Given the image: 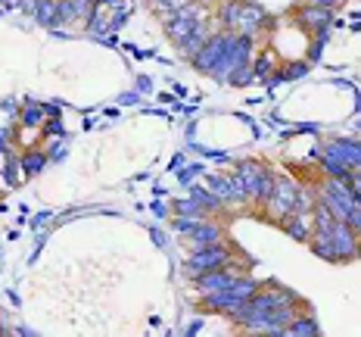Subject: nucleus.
<instances>
[{"label":"nucleus","mask_w":361,"mask_h":337,"mask_svg":"<svg viewBox=\"0 0 361 337\" xmlns=\"http://www.w3.org/2000/svg\"><path fill=\"white\" fill-rule=\"evenodd\" d=\"M237 178H240V184H243V191L250 194V197L259 200V203H265L271 187H274V175H271L262 162H252V160L250 162H240Z\"/></svg>","instance_id":"1"},{"label":"nucleus","mask_w":361,"mask_h":337,"mask_svg":"<svg viewBox=\"0 0 361 337\" xmlns=\"http://www.w3.org/2000/svg\"><path fill=\"white\" fill-rule=\"evenodd\" d=\"M296 194H299V184L293 182V178H274V187H271V194L265 200L271 219L274 222L287 219V215L293 213V206H296Z\"/></svg>","instance_id":"2"},{"label":"nucleus","mask_w":361,"mask_h":337,"mask_svg":"<svg viewBox=\"0 0 361 337\" xmlns=\"http://www.w3.org/2000/svg\"><path fill=\"white\" fill-rule=\"evenodd\" d=\"M231 35H234V32H228V28H224V32H218V35H209V41L202 44V47L197 50V57H193V66H197L200 72H209V75H212L215 66L221 63L224 50H228Z\"/></svg>","instance_id":"3"},{"label":"nucleus","mask_w":361,"mask_h":337,"mask_svg":"<svg viewBox=\"0 0 361 337\" xmlns=\"http://www.w3.org/2000/svg\"><path fill=\"white\" fill-rule=\"evenodd\" d=\"M228 262H231V253L221 247V241H218V244L193 250V256L187 259V266H190L193 275H200V272H212V268H224Z\"/></svg>","instance_id":"4"},{"label":"nucleus","mask_w":361,"mask_h":337,"mask_svg":"<svg viewBox=\"0 0 361 337\" xmlns=\"http://www.w3.org/2000/svg\"><path fill=\"white\" fill-rule=\"evenodd\" d=\"M330 241H334V250H336V259H352L358 256V244H355V231L349 228L345 222L336 219L334 228H330Z\"/></svg>","instance_id":"5"},{"label":"nucleus","mask_w":361,"mask_h":337,"mask_svg":"<svg viewBox=\"0 0 361 337\" xmlns=\"http://www.w3.org/2000/svg\"><path fill=\"white\" fill-rule=\"evenodd\" d=\"M237 278H240V275L228 272V266H224V268H212V272H200L197 275V288L202 290V294H215V290L234 288Z\"/></svg>","instance_id":"6"},{"label":"nucleus","mask_w":361,"mask_h":337,"mask_svg":"<svg viewBox=\"0 0 361 337\" xmlns=\"http://www.w3.org/2000/svg\"><path fill=\"white\" fill-rule=\"evenodd\" d=\"M268 22V13L262 10V6H255V4H243L240 6V19H237V28L234 32L240 35H246V37H255L259 35V28Z\"/></svg>","instance_id":"7"},{"label":"nucleus","mask_w":361,"mask_h":337,"mask_svg":"<svg viewBox=\"0 0 361 337\" xmlns=\"http://www.w3.org/2000/svg\"><path fill=\"white\" fill-rule=\"evenodd\" d=\"M327 153L336 156V160H343L352 172L361 169V144H355V141H334V144L327 147Z\"/></svg>","instance_id":"8"},{"label":"nucleus","mask_w":361,"mask_h":337,"mask_svg":"<svg viewBox=\"0 0 361 337\" xmlns=\"http://www.w3.org/2000/svg\"><path fill=\"white\" fill-rule=\"evenodd\" d=\"M187 237H190V247H193V250H200V247H209V244H218V241H221V228H218L215 222H202V219H200L197 228H193Z\"/></svg>","instance_id":"9"},{"label":"nucleus","mask_w":361,"mask_h":337,"mask_svg":"<svg viewBox=\"0 0 361 337\" xmlns=\"http://www.w3.org/2000/svg\"><path fill=\"white\" fill-rule=\"evenodd\" d=\"M240 0H224L221 10H218V19H221V25L228 28V32H234L237 28V19H240Z\"/></svg>","instance_id":"10"},{"label":"nucleus","mask_w":361,"mask_h":337,"mask_svg":"<svg viewBox=\"0 0 361 337\" xmlns=\"http://www.w3.org/2000/svg\"><path fill=\"white\" fill-rule=\"evenodd\" d=\"M330 16H334V10H324V6H312V4H308L302 10V22H308V25H314V28H327Z\"/></svg>","instance_id":"11"},{"label":"nucleus","mask_w":361,"mask_h":337,"mask_svg":"<svg viewBox=\"0 0 361 337\" xmlns=\"http://www.w3.org/2000/svg\"><path fill=\"white\" fill-rule=\"evenodd\" d=\"M287 334H296V337H318V325L312 319H293L287 325Z\"/></svg>","instance_id":"12"},{"label":"nucleus","mask_w":361,"mask_h":337,"mask_svg":"<svg viewBox=\"0 0 361 337\" xmlns=\"http://www.w3.org/2000/svg\"><path fill=\"white\" fill-rule=\"evenodd\" d=\"M41 166H44V153H28L25 160H22V172H25V175L41 172Z\"/></svg>","instance_id":"13"},{"label":"nucleus","mask_w":361,"mask_h":337,"mask_svg":"<svg viewBox=\"0 0 361 337\" xmlns=\"http://www.w3.org/2000/svg\"><path fill=\"white\" fill-rule=\"evenodd\" d=\"M44 116H47V112H44L41 107H28L25 112H22V125H41Z\"/></svg>","instance_id":"14"},{"label":"nucleus","mask_w":361,"mask_h":337,"mask_svg":"<svg viewBox=\"0 0 361 337\" xmlns=\"http://www.w3.org/2000/svg\"><path fill=\"white\" fill-rule=\"evenodd\" d=\"M312 6H324V10H334L336 6V0H308Z\"/></svg>","instance_id":"15"},{"label":"nucleus","mask_w":361,"mask_h":337,"mask_svg":"<svg viewBox=\"0 0 361 337\" xmlns=\"http://www.w3.org/2000/svg\"><path fill=\"white\" fill-rule=\"evenodd\" d=\"M6 147H10V131L0 129V150H6Z\"/></svg>","instance_id":"16"},{"label":"nucleus","mask_w":361,"mask_h":337,"mask_svg":"<svg viewBox=\"0 0 361 337\" xmlns=\"http://www.w3.org/2000/svg\"><path fill=\"white\" fill-rule=\"evenodd\" d=\"M47 134H59V122H47Z\"/></svg>","instance_id":"17"},{"label":"nucleus","mask_w":361,"mask_h":337,"mask_svg":"<svg viewBox=\"0 0 361 337\" xmlns=\"http://www.w3.org/2000/svg\"><path fill=\"white\" fill-rule=\"evenodd\" d=\"M85 4H97V0H85Z\"/></svg>","instance_id":"18"},{"label":"nucleus","mask_w":361,"mask_h":337,"mask_svg":"<svg viewBox=\"0 0 361 337\" xmlns=\"http://www.w3.org/2000/svg\"><path fill=\"white\" fill-rule=\"evenodd\" d=\"M0 334H6V331H4V325H0Z\"/></svg>","instance_id":"19"}]
</instances>
